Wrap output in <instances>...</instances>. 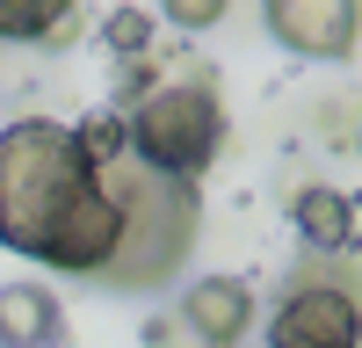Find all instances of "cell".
I'll use <instances>...</instances> for the list:
<instances>
[{"label":"cell","instance_id":"cell-3","mask_svg":"<svg viewBox=\"0 0 362 348\" xmlns=\"http://www.w3.org/2000/svg\"><path fill=\"white\" fill-rule=\"evenodd\" d=\"M124 145L138 160H153L167 174H203L225 145V109L203 80H167V87H145L131 102V124Z\"/></svg>","mask_w":362,"mask_h":348},{"label":"cell","instance_id":"cell-6","mask_svg":"<svg viewBox=\"0 0 362 348\" xmlns=\"http://www.w3.org/2000/svg\"><path fill=\"white\" fill-rule=\"evenodd\" d=\"M181 327H189L196 341H239L254 327V290L239 276H196L189 290H181Z\"/></svg>","mask_w":362,"mask_h":348},{"label":"cell","instance_id":"cell-11","mask_svg":"<svg viewBox=\"0 0 362 348\" xmlns=\"http://www.w3.org/2000/svg\"><path fill=\"white\" fill-rule=\"evenodd\" d=\"M102 37H109V51H116V58H138L145 44H153V15H138V8H116V15L102 22Z\"/></svg>","mask_w":362,"mask_h":348},{"label":"cell","instance_id":"cell-8","mask_svg":"<svg viewBox=\"0 0 362 348\" xmlns=\"http://www.w3.org/2000/svg\"><path fill=\"white\" fill-rule=\"evenodd\" d=\"M66 334V312H58V298L44 283H8L0 290V341L8 348H44Z\"/></svg>","mask_w":362,"mask_h":348},{"label":"cell","instance_id":"cell-4","mask_svg":"<svg viewBox=\"0 0 362 348\" xmlns=\"http://www.w3.org/2000/svg\"><path fill=\"white\" fill-rule=\"evenodd\" d=\"M268 341L276 348H348L362 341V305L348 283H297L290 298L268 319Z\"/></svg>","mask_w":362,"mask_h":348},{"label":"cell","instance_id":"cell-10","mask_svg":"<svg viewBox=\"0 0 362 348\" xmlns=\"http://www.w3.org/2000/svg\"><path fill=\"white\" fill-rule=\"evenodd\" d=\"M160 15L181 29V37H203V29H218L232 15V0H160Z\"/></svg>","mask_w":362,"mask_h":348},{"label":"cell","instance_id":"cell-9","mask_svg":"<svg viewBox=\"0 0 362 348\" xmlns=\"http://www.w3.org/2000/svg\"><path fill=\"white\" fill-rule=\"evenodd\" d=\"M73 15V0H0V44H37Z\"/></svg>","mask_w":362,"mask_h":348},{"label":"cell","instance_id":"cell-2","mask_svg":"<svg viewBox=\"0 0 362 348\" xmlns=\"http://www.w3.org/2000/svg\"><path fill=\"white\" fill-rule=\"evenodd\" d=\"M102 182L124 203V240H116L102 283L116 290H153L167 276H181L196 232H203V196H196V174H167L153 160H138L131 145L102 153Z\"/></svg>","mask_w":362,"mask_h":348},{"label":"cell","instance_id":"cell-1","mask_svg":"<svg viewBox=\"0 0 362 348\" xmlns=\"http://www.w3.org/2000/svg\"><path fill=\"white\" fill-rule=\"evenodd\" d=\"M124 240V203L102 182V153L73 124H22L0 131V247L44 269L102 276Z\"/></svg>","mask_w":362,"mask_h":348},{"label":"cell","instance_id":"cell-5","mask_svg":"<svg viewBox=\"0 0 362 348\" xmlns=\"http://www.w3.org/2000/svg\"><path fill=\"white\" fill-rule=\"evenodd\" d=\"M268 37L290 58H348L362 37V0H268Z\"/></svg>","mask_w":362,"mask_h":348},{"label":"cell","instance_id":"cell-7","mask_svg":"<svg viewBox=\"0 0 362 348\" xmlns=\"http://www.w3.org/2000/svg\"><path fill=\"white\" fill-rule=\"evenodd\" d=\"M290 225L312 254H348L355 247V196L334 182H305L290 196Z\"/></svg>","mask_w":362,"mask_h":348}]
</instances>
